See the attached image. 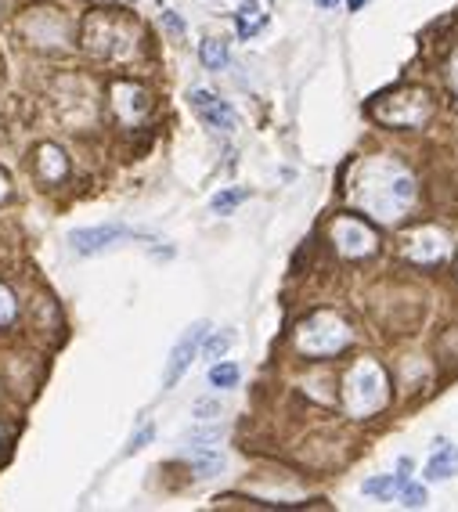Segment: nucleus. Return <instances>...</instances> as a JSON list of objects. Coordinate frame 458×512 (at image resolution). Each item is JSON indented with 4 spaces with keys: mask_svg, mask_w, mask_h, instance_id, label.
<instances>
[{
    "mask_svg": "<svg viewBox=\"0 0 458 512\" xmlns=\"http://www.w3.org/2000/svg\"><path fill=\"white\" fill-rule=\"evenodd\" d=\"M405 256L419 267H437L451 256V242L440 227H419V232H412L405 239Z\"/></svg>",
    "mask_w": 458,
    "mask_h": 512,
    "instance_id": "nucleus-9",
    "label": "nucleus"
},
{
    "mask_svg": "<svg viewBox=\"0 0 458 512\" xmlns=\"http://www.w3.org/2000/svg\"><path fill=\"white\" fill-rule=\"evenodd\" d=\"M15 314H19V303H15V293L0 281V328L4 325H12L15 321Z\"/></svg>",
    "mask_w": 458,
    "mask_h": 512,
    "instance_id": "nucleus-20",
    "label": "nucleus"
},
{
    "mask_svg": "<svg viewBox=\"0 0 458 512\" xmlns=\"http://www.w3.org/2000/svg\"><path fill=\"white\" fill-rule=\"evenodd\" d=\"M390 401V379L383 372L379 361L361 358L351 365L347 379H343V408L351 419H372L375 412H383Z\"/></svg>",
    "mask_w": 458,
    "mask_h": 512,
    "instance_id": "nucleus-3",
    "label": "nucleus"
},
{
    "mask_svg": "<svg viewBox=\"0 0 458 512\" xmlns=\"http://www.w3.org/2000/svg\"><path fill=\"white\" fill-rule=\"evenodd\" d=\"M235 26H239V36H242V40H249V36H257V33L267 26V12L257 4V0H246V4L239 8Z\"/></svg>",
    "mask_w": 458,
    "mask_h": 512,
    "instance_id": "nucleus-16",
    "label": "nucleus"
},
{
    "mask_svg": "<svg viewBox=\"0 0 458 512\" xmlns=\"http://www.w3.org/2000/svg\"><path fill=\"white\" fill-rule=\"evenodd\" d=\"M246 199H249V188H227V192L213 195L209 209H213V213H220V217H227V213H235V209H239Z\"/></svg>",
    "mask_w": 458,
    "mask_h": 512,
    "instance_id": "nucleus-18",
    "label": "nucleus"
},
{
    "mask_svg": "<svg viewBox=\"0 0 458 512\" xmlns=\"http://www.w3.org/2000/svg\"><path fill=\"white\" fill-rule=\"evenodd\" d=\"M328 239H332V249L343 260H365L379 249V235L358 217H336L328 224Z\"/></svg>",
    "mask_w": 458,
    "mask_h": 512,
    "instance_id": "nucleus-6",
    "label": "nucleus"
},
{
    "mask_svg": "<svg viewBox=\"0 0 458 512\" xmlns=\"http://www.w3.org/2000/svg\"><path fill=\"white\" fill-rule=\"evenodd\" d=\"M239 365H232V361H213V368H209V386L213 390H232V386H239Z\"/></svg>",
    "mask_w": 458,
    "mask_h": 512,
    "instance_id": "nucleus-17",
    "label": "nucleus"
},
{
    "mask_svg": "<svg viewBox=\"0 0 458 512\" xmlns=\"http://www.w3.org/2000/svg\"><path fill=\"white\" fill-rule=\"evenodd\" d=\"M199 59H202V66H206L209 73L227 69V62H232V51H227V40H220V36H206V40L199 43Z\"/></svg>",
    "mask_w": 458,
    "mask_h": 512,
    "instance_id": "nucleus-15",
    "label": "nucleus"
},
{
    "mask_svg": "<svg viewBox=\"0 0 458 512\" xmlns=\"http://www.w3.org/2000/svg\"><path fill=\"white\" fill-rule=\"evenodd\" d=\"M354 343V332L347 325V318L336 311H314L296 325V351L304 358H336Z\"/></svg>",
    "mask_w": 458,
    "mask_h": 512,
    "instance_id": "nucleus-5",
    "label": "nucleus"
},
{
    "mask_svg": "<svg viewBox=\"0 0 458 512\" xmlns=\"http://www.w3.org/2000/svg\"><path fill=\"white\" fill-rule=\"evenodd\" d=\"M206 335H209V321H195V325L185 328V335L174 343V351H170V361H166V368H162V390H174V386L181 382V375H185V372L192 368V361L199 358Z\"/></svg>",
    "mask_w": 458,
    "mask_h": 512,
    "instance_id": "nucleus-7",
    "label": "nucleus"
},
{
    "mask_svg": "<svg viewBox=\"0 0 458 512\" xmlns=\"http://www.w3.org/2000/svg\"><path fill=\"white\" fill-rule=\"evenodd\" d=\"M8 192H12V181H8V174H4V169H0V202L8 199Z\"/></svg>",
    "mask_w": 458,
    "mask_h": 512,
    "instance_id": "nucleus-27",
    "label": "nucleus"
},
{
    "mask_svg": "<svg viewBox=\"0 0 458 512\" xmlns=\"http://www.w3.org/2000/svg\"><path fill=\"white\" fill-rule=\"evenodd\" d=\"M454 473H458V447L447 444V440H437V447H433V454H430L422 477H426L430 484H440V480H447V477H454Z\"/></svg>",
    "mask_w": 458,
    "mask_h": 512,
    "instance_id": "nucleus-14",
    "label": "nucleus"
},
{
    "mask_svg": "<svg viewBox=\"0 0 458 512\" xmlns=\"http://www.w3.org/2000/svg\"><path fill=\"white\" fill-rule=\"evenodd\" d=\"M365 494H372V498H379V494H397L400 491V484H397V477H375V480H365V487H361Z\"/></svg>",
    "mask_w": 458,
    "mask_h": 512,
    "instance_id": "nucleus-22",
    "label": "nucleus"
},
{
    "mask_svg": "<svg viewBox=\"0 0 458 512\" xmlns=\"http://www.w3.org/2000/svg\"><path fill=\"white\" fill-rule=\"evenodd\" d=\"M123 239H127L123 224H98V227H76V232H69V246L80 256H98L112 246H120Z\"/></svg>",
    "mask_w": 458,
    "mask_h": 512,
    "instance_id": "nucleus-10",
    "label": "nucleus"
},
{
    "mask_svg": "<svg viewBox=\"0 0 458 512\" xmlns=\"http://www.w3.org/2000/svg\"><path fill=\"white\" fill-rule=\"evenodd\" d=\"M188 101H192V108L199 112V120H202L206 127H213V130H235V127H239L235 108L227 105V101H220L213 91H192Z\"/></svg>",
    "mask_w": 458,
    "mask_h": 512,
    "instance_id": "nucleus-11",
    "label": "nucleus"
},
{
    "mask_svg": "<svg viewBox=\"0 0 458 512\" xmlns=\"http://www.w3.org/2000/svg\"><path fill=\"white\" fill-rule=\"evenodd\" d=\"M162 26H166L170 33H178V36L185 33V22H181V19L174 15V12H162Z\"/></svg>",
    "mask_w": 458,
    "mask_h": 512,
    "instance_id": "nucleus-26",
    "label": "nucleus"
},
{
    "mask_svg": "<svg viewBox=\"0 0 458 512\" xmlns=\"http://www.w3.org/2000/svg\"><path fill=\"white\" fill-rule=\"evenodd\" d=\"M138 36H141L138 22L123 12L101 8L80 22V47L101 62H127L138 51Z\"/></svg>",
    "mask_w": 458,
    "mask_h": 512,
    "instance_id": "nucleus-2",
    "label": "nucleus"
},
{
    "mask_svg": "<svg viewBox=\"0 0 458 512\" xmlns=\"http://www.w3.org/2000/svg\"><path fill=\"white\" fill-rule=\"evenodd\" d=\"M224 408H220V401H213V397H209V401H195L192 405V415L195 419H217Z\"/></svg>",
    "mask_w": 458,
    "mask_h": 512,
    "instance_id": "nucleus-23",
    "label": "nucleus"
},
{
    "mask_svg": "<svg viewBox=\"0 0 458 512\" xmlns=\"http://www.w3.org/2000/svg\"><path fill=\"white\" fill-rule=\"evenodd\" d=\"M108 101H112V112H116V120L123 127L145 123V116L152 112V94L141 83H134V80H116V83H112Z\"/></svg>",
    "mask_w": 458,
    "mask_h": 512,
    "instance_id": "nucleus-8",
    "label": "nucleus"
},
{
    "mask_svg": "<svg viewBox=\"0 0 458 512\" xmlns=\"http://www.w3.org/2000/svg\"><path fill=\"white\" fill-rule=\"evenodd\" d=\"M36 177L43 185H62L69 177V159L59 145H40L36 148Z\"/></svg>",
    "mask_w": 458,
    "mask_h": 512,
    "instance_id": "nucleus-13",
    "label": "nucleus"
},
{
    "mask_svg": "<svg viewBox=\"0 0 458 512\" xmlns=\"http://www.w3.org/2000/svg\"><path fill=\"white\" fill-rule=\"evenodd\" d=\"M22 33L29 36V43H40V47H54V43H66V36H69V22L54 12V19H51V12H33L26 22H22Z\"/></svg>",
    "mask_w": 458,
    "mask_h": 512,
    "instance_id": "nucleus-12",
    "label": "nucleus"
},
{
    "mask_svg": "<svg viewBox=\"0 0 458 512\" xmlns=\"http://www.w3.org/2000/svg\"><path fill=\"white\" fill-rule=\"evenodd\" d=\"M336 4V0H318V8H332Z\"/></svg>",
    "mask_w": 458,
    "mask_h": 512,
    "instance_id": "nucleus-29",
    "label": "nucleus"
},
{
    "mask_svg": "<svg viewBox=\"0 0 458 512\" xmlns=\"http://www.w3.org/2000/svg\"><path fill=\"white\" fill-rule=\"evenodd\" d=\"M232 343H235V332H217V335H206V339H202V354H206L209 361H220Z\"/></svg>",
    "mask_w": 458,
    "mask_h": 512,
    "instance_id": "nucleus-19",
    "label": "nucleus"
},
{
    "mask_svg": "<svg viewBox=\"0 0 458 512\" xmlns=\"http://www.w3.org/2000/svg\"><path fill=\"white\" fill-rule=\"evenodd\" d=\"M447 87H451V94L458 98V51L451 54V62H447Z\"/></svg>",
    "mask_w": 458,
    "mask_h": 512,
    "instance_id": "nucleus-25",
    "label": "nucleus"
},
{
    "mask_svg": "<svg viewBox=\"0 0 458 512\" xmlns=\"http://www.w3.org/2000/svg\"><path fill=\"white\" fill-rule=\"evenodd\" d=\"M347 195L361 213L375 217L379 224H397L408 217L415 202V177L397 159L372 155L354 166V174L347 181Z\"/></svg>",
    "mask_w": 458,
    "mask_h": 512,
    "instance_id": "nucleus-1",
    "label": "nucleus"
},
{
    "mask_svg": "<svg viewBox=\"0 0 458 512\" xmlns=\"http://www.w3.org/2000/svg\"><path fill=\"white\" fill-rule=\"evenodd\" d=\"M152 437H155V426H141V429L130 437V444H127V451H123V454H138V451H141V447H145Z\"/></svg>",
    "mask_w": 458,
    "mask_h": 512,
    "instance_id": "nucleus-24",
    "label": "nucleus"
},
{
    "mask_svg": "<svg viewBox=\"0 0 458 512\" xmlns=\"http://www.w3.org/2000/svg\"><path fill=\"white\" fill-rule=\"evenodd\" d=\"M372 120L390 127V130H419L433 120V94L426 87H400V91H390L383 98H375L368 105Z\"/></svg>",
    "mask_w": 458,
    "mask_h": 512,
    "instance_id": "nucleus-4",
    "label": "nucleus"
},
{
    "mask_svg": "<svg viewBox=\"0 0 458 512\" xmlns=\"http://www.w3.org/2000/svg\"><path fill=\"white\" fill-rule=\"evenodd\" d=\"M347 4H351V12H361V8H365V0H347Z\"/></svg>",
    "mask_w": 458,
    "mask_h": 512,
    "instance_id": "nucleus-28",
    "label": "nucleus"
},
{
    "mask_svg": "<svg viewBox=\"0 0 458 512\" xmlns=\"http://www.w3.org/2000/svg\"><path fill=\"white\" fill-rule=\"evenodd\" d=\"M397 494H400V505L405 508H422L426 505V487L422 484H405Z\"/></svg>",
    "mask_w": 458,
    "mask_h": 512,
    "instance_id": "nucleus-21",
    "label": "nucleus"
}]
</instances>
